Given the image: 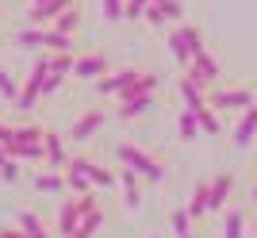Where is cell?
Segmentation results:
<instances>
[{
	"instance_id": "1",
	"label": "cell",
	"mask_w": 257,
	"mask_h": 238,
	"mask_svg": "<svg viewBox=\"0 0 257 238\" xmlns=\"http://www.w3.org/2000/svg\"><path fill=\"white\" fill-rule=\"evenodd\" d=\"M115 158H119V165L131 169L139 181H150V184L165 181V165H161L154 154H146L142 146H135V142H119V146H115Z\"/></svg>"
},
{
	"instance_id": "21",
	"label": "cell",
	"mask_w": 257,
	"mask_h": 238,
	"mask_svg": "<svg viewBox=\"0 0 257 238\" xmlns=\"http://www.w3.org/2000/svg\"><path fill=\"white\" fill-rule=\"evenodd\" d=\"M65 188L69 192H77V196H85V192H92V184H88V177L81 173V169H73V165H65Z\"/></svg>"
},
{
	"instance_id": "13",
	"label": "cell",
	"mask_w": 257,
	"mask_h": 238,
	"mask_svg": "<svg viewBox=\"0 0 257 238\" xmlns=\"http://www.w3.org/2000/svg\"><path fill=\"white\" fill-rule=\"evenodd\" d=\"M77 223H81V211H77V196H69V200H62V207H58V234L69 238L77 230Z\"/></svg>"
},
{
	"instance_id": "26",
	"label": "cell",
	"mask_w": 257,
	"mask_h": 238,
	"mask_svg": "<svg viewBox=\"0 0 257 238\" xmlns=\"http://www.w3.org/2000/svg\"><path fill=\"white\" fill-rule=\"evenodd\" d=\"M158 8H161V20L165 23H184V4L181 0H161Z\"/></svg>"
},
{
	"instance_id": "17",
	"label": "cell",
	"mask_w": 257,
	"mask_h": 238,
	"mask_svg": "<svg viewBox=\"0 0 257 238\" xmlns=\"http://www.w3.org/2000/svg\"><path fill=\"white\" fill-rule=\"evenodd\" d=\"M246 215L238 211V207H226V215H223V238H242L246 234Z\"/></svg>"
},
{
	"instance_id": "8",
	"label": "cell",
	"mask_w": 257,
	"mask_h": 238,
	"mask_svg": "<svg viewBox=\"0 0 257 238\" xmlns=\"http://www.w3.org/2000/svg\"><path fill=\"white\" fill-rule=\"evenodd\" d=\"M43 162L54 165V169L69 165V146H65V139L58 131H43Z\"/></svg>"
},
{
	"instance_id": "35",
	"label": "cell",
	"mask_w": 257,
	"mask_h": 238,
	"mask_svg": "<svg viewBox=\"0 0 257 238\" xmlns=\"http://www.w3.org/2000/svg\"><path fill=\"white\" fill-rule=\"evenodd\" d=\"M0 238H27L20 227H12V230H0Z\"/></svg>"
},
{
	"instance_id": "39",
	"label": "cell",
	"mask_w": 257,
	"mask_h": 238,
	"mask_svg": "<svg viewBox=\"0 0 257 238\" xmlns=\"http://www.w3.org/2000/svg\"><path fill=\"white\" fill-rule=\"evenodd\" d=\"M35 4H46V0H31V8H35Z\"/></svg>"
},
{
	"instance_id": "6",
	"label": "cell",
	"mask_w": 257,
	"mask_h": 238,
	"mask_svg": "<svg viewBox=\"0 0 257 238\" xmlns=\"http://www.w3.org/2000/svg\"><path fill=\"white\" fill-rule=\"evenodd\" d=\"M234 192V173L223 169V173H215L207 181V211H226V200Z\"/></svg>"
},
{
	"instance_id": "37",
	"label": "cell",
	"mask_w": 257,
	"mask_h": 238,
	"mask_svg": "<svg viewBox=\"0 0 257 238\" xmlns=\"http://www.w3.org/2000/svg\"><path fill=\"white\" fill-rule=\"evenodd\" d=\"M249 200H253V211H257V184H253V192H249Z\"/></svg>"
},
{
	"instance_id": "40",
	"label": "cell",
	"mask_w": 257,
	"mask_h": 238,
	"mask_svg": "<svg viewBox=\"0 0 257 238\" xmlns=\"http://www.w3.org/2000/svg\"><path fill=\"white\" fill-rule=\"evenodd\" d=\"M150 4H161V0H150Z\"/></svg>"
},
{
	"instance_id": "36",
	"label": "cell",
	"mask_w": 257,
	"mask_h": 238,
	"mask_svg": "<svg viewBox=\"0 0 257 238\" xmlns=\"http://www.w3.org/2000/svg\"><path fill=\"white\" fill-rule=\"evenodd\" d=\"M31 238H50V234H46V227H43V230H35V234H31Z\"/></svg>"
},
{
	"instance_id": "30",
	"label": "cell",
	"mask_w": 257,
	"mask_h": 238,
	"mask_svg": "<svg viewBox=\"0 0 257 238\" xmlns=\"http://www.w3.org/2000/svg\"><path fill=\"white\" fill-rule=\"evenodd\" d=\"M146 8H150V0H123V20H142Z\"/></svg>"
},
{
	"instance_id": "3",
	"label": "cell",
	"mask_w": 257,
	"mask_h": 238,
	"mask_svg": "<svg viewBox=\"0 0 257 238\" xmlns=\"http://www.w3.org/2000/svg\"><path fill=\"white\" fill-rule=\"evenodd\" d=\"M253 100H257L253 88H223V85H215L211 92H207V108L246 111V108H253Z\"/></svg>"
},
{
	"instance_id": "10",
	"label": "cell",
	"mask_w": 257,
	"mask_h": 238,
	"mask_svg": "<svg viewBox=\"0 0 257 238\" xmlns=\"http://www.w3.org/2000/svg\"><path fill=\"white\" fill-rule=\"evenodd\" d=\"M154 108V96L150 92H131V96H119V119H139Z\"/></svg>"
},
{
	"instance_id": "25",
	"label": "cell",
	"mask_w": 257,
	"mask_h": 238,
	"mask_svg": "<svg viewBox=\"0 0 257 238\" xmlns=\"http://www.w3.org/2000/svg\"><path fill=\"white\" fill-rule=\"evenodd\" d=\"M77 23H81V12H77V8H65L62 16L50 23V27H54V31H62V35H73V31H77Z\"/></svg>"
},
{
	"instance_id": "24",
	"label": "cell",
	"mask_w": 257,
	"mask_h": 238,
	"mask_svg": "<svg viewBox=\"0 0 257 238\" xmlns=\"http://www.w3.org/2000/svg\"><path fill=\"white\" fill-rule=\"evenodd\" d=\"M177 131H181V139H184V142H196V139H200V127H196V115H192L188 108H184L181 115H177Z\"/></svg>"
},
{
	"instance_id": "19",
	"label": "cell",
	"mask_w": 257,
	"mask_h": 238,
	"mask_svg": "<svg viewBox=\"0 0 257 238\" xmlns=\"http://www.w3.org/2000/svg\"><path fill=\"white\" fill-rule=\"evenodd\" d=\"M169 54L177 58V65H184V69L192 65V50L184 46V39H181V31H177V27L169 31Z\"/></svg>"
},
{
	"instance_id": "34",
	"label": "cell",
	"mask_w": 257,
	"mask_h": 238,
	"mask_svg": "<svg viewBox=\"0 0 257 238\" xmlns=\"http://www.w3.org/2000/svg\"><path fill=\"white\" fill-rule=\"evenodd\" d=\"M12 142H16V127L0 123V146H4V150H12Z\"/></svg>"
},
{
	"instance_id": "32",
	"label": "cell",
	"mask_w": 257,
	"mask_h": 238,
	"mask_svg": "<svg viewBox=\"0 0 257 238\" xmlns=\"http://www.w3.org/2000/svg\"><path fill=\"white\" fill-rule=\"evenodd\" d=\"M0 177H4V181H20V162H16V158H8V162L0 165Z\"/></svg>"
},
{
	"instance_id": "15",
	"label": "cell",
	"mask_w": 257,
	"mask_h": 238,
	"mask_svg": "<svg viewBox=\"0 0 257 238\" xmlns=\"http://www.w3.org/2000/svg\"><path fill=\"white\" fill-rule=\"evenodd\" d=\"M100 227H104V211L96 207V211H88V215L77 223V230H73L69 238H96V230H100Z\"/></svg>"
},
{
	"instance_id": "23",
	"label": "cell",
	"mask_w": 257,
	"mask_h": 238,
	"mask_svg": "<svg viewBox=\"0 0 257 238\" xmlns=\"http://www.w3.org/2000/svg\"><path fill=\"white\" fill-rule=\"evenodd\" d=\"M169 227H173V234H177V238H196L192 234V219H188L184 207H177V211L169 215Z\"/></svg>"
},
{
	"instance_id": "41",
	"label": "cell",
	"mask_w": 257,
	"mask_h": 238,
	"mask_svg": "<svg viewBox=\"0 0 257 238\" xmlns=\"http://www.w3.org/2000/svg\"><path fill=\"white\" fill-rule=\"evenodd\" d=\"M253 111H257V100H253Z\"/></svg>"
},
{
	"instance_id": "12",
	"label": "cell",
	"mask_w": 257,
	"mask_h": 238,
	"mask_svg": "<svg viewBox=\"0 0 257 238\" xmlns=\"http://www.w3.org/2000/svg\"><path fill=\"white\" fill-rule=\"evenodd\" d=\"M177 92H181V100H184V108H188V111H196V108H204V104H207V88H200L188 73L177 81Z\"/></svg>"
},
{
	"instance_id": "4",
	"label": "cell",
	"mask_w": 257,
	"mask_h": 238,
	"mask_svg": "<svg viewBox=\"0 0 257 238\" xmlns=\"http://www.w3.org/2000/svg\"><path fill=\"white\" fill-rule=\"evenodd\" d=\"M142 69H135V65H123V69H111L107 77H100L96 81V92L100 96H127L131 88H135V81H139Z\"/></svg>"
},
{
	"instance_id": "20",
	"label": "cell",
	"mask_w": 257,
	"mask_h": 238,
	"mask_svg": "<svg viewBox=\"0 0 257 238\" xmlns=\"http://www.w3.org/2000/svg\"><path fill=\"white\" fill-rule=\"evenodd\" d=\"M196 127H200V135H219V115H215V108H196Z\"/></svg>"
},
{
	"instance_id": "9",
	"label": "cell",
	"mask_w": 257,
	"mask_h": 238,
	"mask_svg": "<svg viewBox=\"0 0 257 238\" xmlns=\"http://www.w3.org/2000/svg\"><path fill=\"white\" fill-rule=\"evenodd\" d=\"M69 165H73V169H81V173L88 177V184H96V188H111V184H115V173H111L107 165H100V162H88V158H69Z\"/></svg>"
},
{
	"instance_id": "16",
	"label": "cell",
	"mask_w": 257,
	"mask_h": 238,
	"mask_svg": "<svg viewBox=\"0 0 257 238\" xmlns=\"http://www.w3.org/2000/svg\"><path fill=\"white\" fill-rule=\"evenodd\" d=\"M31 184H35V192H50V196L54 192H58V196L65 192V177L62 173H35Z\"/></svg>"
},
{
	"instance_id": "31",
	"label": "cell",
	"mask_w": 257,
	"mask_h": 238,
	"mask_svg": "<svg viewBox=\"0 0 257 238\" xmlns=\"http://www.w3.org/2000/svg\"><path fill=\"white\" fill-rule=\"evenodd\" d=\"M104 20H111V23L123 20V0H104Z\"/></svg>"
},
{
	"instance_id": "29",
	"label": "cell",
	"mask_w": 257,
	"mask_h": 238,
	"mask_svg": "<svg viewBox=\"0 0 257 238\" xmlns=\"http://www.w3.org/2000/svg\"><path fill=\"white\" fill-rule=\"evenodd\" d=\"M20 230H23L27 238H31L35 230H43V219L35 215V211H20Z\"/></svg>"
},
{
	"instance_id": "11",
	"label": "cell",
	"mask_w": 257,
	"mask_h": 238,
	"mask_svg": "<svg viewBox=\"0 0 257 238\" xmlns=\"http://www.w3.org/2000/svg\"><path fill=\"white\" fill-rule=\"evenodd\" d=\"M253 139H257V111L246 108L242 115H238V123H234V146H238V150H246Z\"/></svg>"
},
{
	"instance_id": "14",
	"label": "cell",
	"mask_w": 257,
	"mask_h": 238,
	"mask_svg": "<svg viewBox=\"0 0 257 238\" xmlns=\"http://www.w3.org/2000/svg\"><path fill=\"white\" fill-rule=\"evenodd\" d=\"M16 46H23V50L46 46V27H20V31H16Z\"/></svg>"
},
{
	"instance_id": "42",
	"label": "cell",
	"mask_w": 257,
	"mask_h": 238,
	"mask_svg": "<svg viewBox=\"0 0 257 238\" xmlns=\"http://www.w3.org/2000/svg\"><path fill=\"white\" fill-rule=\"evenodd\" d=\"M253 230H257V223H253Z\"/></svg>"
},
{
	"instance_id": "2",
	"label": "cell",
	"mask_w": 257,
	"mask_h": 238,
	"mask_svg": "<svg viewBox=\"0 0 257 238\" xmlns=\"http://www.w3.org/2000/svg\"><path fill=\"white\" fill-rule=\"evenodd\" d=\"M43 131L46 127H16V142H12L8 158H16V162H39L43 158Z\"/></svg>"
},
{
	"instance_id": "33",
	"label": "cell",
	"mask_w": 257,
	"mask_h": 238,
	"mask_svg": "<svg viewBox=\"0 0 257 238\" xmlns=\"http://www.w3.org/2000/svg\"><path fill=\"white\" fill-rule=\"evenodd\" d=\"M62 81H65V77H58V73H46V81H43V96H54V92L62 88Z\"/></svg>"
},
{
	"instance_id": "38",
	"label": "cell",
	"mask_w": 257,
	"mask_h": 238,
	"mask_svg": "<svg viewBox=\"0 0 257 238\" xmlns=\"http://www.w3.org/2000/svg\"><path fill=\"white\" fill-rule=\"evenodd\" d=\"M4 162H8V150H4V146H0V165H4Z\"/></svg>"
},
{
	"instance_id": "22",
	"label": "cell",
	"mask_w": 257,
	"mask_h": 238,
	"mask_svg": "<svg viewBox=\"0 0 257 238\" xmlns=\"http://www.w3.org/2000/svg\"><path fill=\"white\" fill-rule=\"evenodd\" d=\"M46 46H50L54 54H73V35H62V31H54V27H46Z\"/></svg>"
},
{
	"instance_id": "28",
	"label": "cell",
	"mask_w": 257,
	"mask_h": 238,
	"mask_svg": "<svg viewBox=\"0 0 257 238\" xmlns=\"http://www.w3.org/2000/svg\"><path fill=\"white\" fill-rule=\"evenodd\" d=\"M0 96H8V100L20 96V81H16L8 69H0Z\"/></svg>"
},
{
	"instance_id": "18",
	"label": "cell",
	"mask_w": 257,
	"mask_h": 238,
	"mask_svg": "<svg viewBox=\"0 0 257 238\" xmlns=\"http://www.w3.org/2000/svg\"><path fill=\"white\" fill-rule=\"evenodd\" d=\"M188 219H200V215H207V181H200L192 188V200H188Z\"/></svg>"
},
{
	"instance_id": "5",
	"label": "cell",
	"mask_w": 257,
	"mask_h": 238,
	"mask_svg": "<svg viewBox=\"0 0 257 238\" xmlns=\"http://www.w3.org/2000/svg\"><path fill=\"white\" fill-rule=\"evenodd\" d=\"M107 73H111V58H107L104 50L73 58V77H81V81H100V77H107Z\"/></svg>"
},
{
	"instance_id": "7",
	"label": "cell",
	"mask_w": 257,
	"mask_h": 238,
	"mask_svg": "<svg viewBox=\"0 0 257 238\" xmlns=\"http://www.w3.org/2000/svg\"><path fill=\"white\" fill-rule=\"evenodd\" d=\"M104 119H107L104 108H88V111H81V115H77V123L69 127V139H73V142H88L100 127H104Z\"/></svg>"
},
{
	"instance_id": "27",
	"label": "cell",
	"mask_w": 257,
	"mask_h": 238,
	"mask_svg": "<svg viewBox=\"0 0 257 238\" xmlns=\"http://www.w3.org/2000/svg\"><path fill=\"white\" fill-rule=\"evenodd\" d=\"M50 73L69 77V73H73V54H54V58H50Z\"/></svg>"
}]
</instances>
